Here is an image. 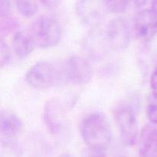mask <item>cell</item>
I'll return each instance as SVG.
<instances>
[{
    "mask_svg": "<svg viewBox=\"0 0 157 157\" xmlns=\"http://www.w3.org/2000/svg\"><path fill=\"white\" fill-rule=\"evenodd\" d=\"M147 115L153 124L157 125V96L153 95L147 106Z\"/></svg>",
    "mask_w": 157,
    "mask_h": 157,
    "instance_id": "20",
    "label": "cell"
},
{
    "mask_svg": "<svg viewBox=\"0 0 157 157\" xmlns=\"http://www.w3.org/2000/svg\"><path fill=\"white\" fill-rule=\"evenodd\" d=\"M113 118L123 143L127 146L136 145L139 141L140 130L134 109L126 103L118 105L113 109Z\"/></svg>",
    "mask_w": 157,
    "mask_h": 157,
    "instance_id": "3",
    "label": "cell"
},
{
    "mask_svg": "<svg viewBox=\"0 0 157 157\" xmlns=\"http://www.w3.org/2000/svg\"><path fill=\"white\" fill-rule=\"evenodd\" d=\"M107 10L113 13H123L127 10L130 0H104Z\"/></svg>",
    "mask_w": 157,
    "mask_h": 157,
    "instance_id": "16",
    "label": "cell"
},
{
    "mask_svg": "<svg viewBox=\"0 0 157 157\" xmlns=\"http://www.w3.org/2000/svg\"><path fill=\"white\" fill-rule=\"evenodd\" d=\"M66 80L64 66L58 68L48 61H40L32 66L25 74V81L29 86L38 90L52 88Z\"/></svg>",
    "mask_w": 157,
    "mask_h": 157,
    "instance_id": "2",
    "label": "cell"
},
{
    "mask_svg": "<svg viewBox=\"0 0 157 157\" xmlns=\"http://www.w3.org/2000/svg\"><path fill=\"white\" fill-rule=\"evenodd\" d=\"M14 52L21 58H27L32 53L36 44L30 31H18L12 40Z\"/></svg>",
    "mask_w": 157,
    "mask_h": 157,
    "instance_id": "13",
    "label": "cell"
},
{
    "mask_svg": "<svg viewBox=\"0 0 157 157\" xmlns=\"http://www.w3.org/2000/svg\"><path fill=\"white\" fill-rule=\"evenodd\" d=\"M107 11L104 0H77L75 4L78 18L83 25L91 29L101 24Z\"/></svg>",
    "mask_w": 157,
    "mask_h": 157,
    "instance_id": "5",
    "label": "cell"
},
{
    "mask_svg": "<svg viewBox=\"0 0 157 157\" xmlns=\"http://www.w3.org/2000/svg\"><path fill=\"white\" fill-rule=\"evenodd\" d=\"M151 9L157 16V0H152Z\"/></svg>",
    "mask_w": 157,
    "mask_h": 157,
    "instance_id": "26",
    "label": "cell"
},
{
    "mask_svg": "<svg viewBox=\"0 0 157 157\" xmlns=\"http://www.w3.org/2000/svg\"><path fill=\"white\" fill-rule=\"evenodd\" d=\"M58 157H72V156L71 154L67 153V152H63V153H61Z\"/></svg>",
    "mask_w": 157,
    "mask_h": 157,
    "instance_id": "27",
    "label": "cell"
},
{
    "mask_svg": "<svg viewBox=\"0 0 157 157\" xmlns=\"http://www.w3.org/2000/svg\"><path fill=\"white\" fill-rule=\"evenodd\" d=\"M66 81L76 85L88 83L93 76V69L84 57L72 55L64 64Z\"/></svg>",
    "mask_w": 157,
    "mask_h": 157,
    "instance_id": "8",
    "label": "cell"
},
{
    "mask_svg": "<svg viewBox=\"0 0 157 157\" xmlns=\"http://www.w3.org/2000/svg\"><path fill=\"white\" fill-rule=\"evenodd\" d=\"M24 125L21 119L9 109L0 112V136L2 141H16L21 135Z\"/></svg>",
    "mask_w": 157,
    "mask_h": 157,
    "instance_id": "11",
    "label": "cell"
},
{
    "mask_svg": "<svg viewBox=\"0 0 157 157\" xmlns=\"http://www.w3.org/2000/svg\"><path fill=\"white\" fill-rule=\"evenodd\" d=\"M132 33L128 22L121 17L110 20L106 30L109 45L115 51H123L128 47Z\"/></svg>",
    "mask_w": 157,
    "mask_h": 157,
    "instance_id": "7",
    "label": "cell"
},
{
    "mask_svg": "<svg viewBox=\"0 0 157 157\" xmlns=\"http://www.w3.org/2000/svg\"><path fill=\"white\" fill-rule=\"evenodd\" d=\"M150 88L153 92V95L157 96V67L155 69L152 73L151 76H150Z\"/></svg>",
    "mask_w": 157,
    "mask_h": 157,
    "instance_id": "23",
    "label": "cell"
},
{
    "mask_svg": "<svg viewBox=\"0 0 157 157\" xmlns=\"http://www.w3.org/2000/svg\"><path fill=\"white\" fill-rule=\"evenodd\" d=\"M11 10V0H0V18L9 15Z\"/></svg>",
    "mask_w": 157,
    "mask_h": 157,
    "instance_id": "22",
    "label": "cell"
},
{
    "mask_svg": "<svg viewBox=\"0 0 157 157\" xmlns=\"http://www.w3.org/2000/svg\"><path fill=\"white\" fill-rule=\"evenodd\" d=\"M30 32L36 46L41 49H50L56 46L61 41V28L55 18L41 15L33 22Z\"/></svg>",
    "mask_w": 157,
    "mask_h": 157,
    "instance_id": "4",
    "label": "cell"
},
{
    "mask_svg": "<svg viewBox=\"0 0 157 157\" xmlns=\"http://www.w3.org/2000/svg\"><path fill=\"white\" fill-rule=\"evenodd\" d=\"M22 147L16 141L1 140L0 157H22Z\"/></svg>",
    "mask_w": 157,
    "mask_h": 157,
    "instance_id": "15",
    "label": "cell"
},
{
    "mask_svg": "<svg viewBox=\"0 0 157 157\" xmlns=\"http://www.w3.org/2000/svg\"><path fill=\"white\" fill-rule=\"evenodd\" d=\"M147 1L148 0H130V2L136 7H142L147 2Z\"/></svg>",
    "mask_w": 157,
    "mask_h": 157,
    "instance_id": "25",
    "label": "cell"
},
{
    "mask_svg": "<svg viewBox=\"0 0 157 157\" xmlns=\"http://www.w3.org/2000/svg\"><path fill=\"white\" fill-rule=\"evenodd\" d=\"M32 152L29 157H51V150L45 142L38 139L37 143H34Z\"/></svg>",
    "mask_w": 157,
    "mask_h": 157,
    "instance_id": "17",
    "label": "cell"
},
{
    "mask_svg": "<svg viewBox=\"0 0 157 157\" xmlns=\"http://www.w3.org/2000/svg\"><path fill=\"white\" fill-rule=\"evenodd\" d=\"M43 120L48 131L53 135H60L67 128L65 108L58 99H50L44 104Z\"/></svg>",
    "mask_w": 157,
    "mask_h": 157,
    "instance_id": "6",
    "label": "cell"
},
{
    "mask_svg": "<svg viewBox=\"0 0 157 157\" xmlns=\"http://www.w3.org/2000/svg\"><path fill=\"white\" fill-rule=\"evenodd\" d=\"M1 23H0V30L1 34L9 33L14 29H16L19 26V24L15 18H12L10 15L5 17H1Z\"/></svg>",
    "mask_w": 157,
    "mask_h": 157,
    "instance_id": "18",
    "label": "cell"
},
{
    "mask_svg": "<svg viewBox=\"0 0 157 157\" xmlns=\"http://www.w3.org/2000/svg\"><path fill=\"white\" fill-rule=\"evenodd\" d=\"M139 152L141 157H157V128L147 125L140 132Z\"/></svg>",
    "mask_w": 157,
    "mask_h": 157,
    "instance_id": "12",
    "label": "cell"
},
{
    "mask_svg": "<svg viewBox=\"0 0 157 157\" xmlns=\"http://www.w3.org/2000/svg\"><path fill=\"white\" fill-rule=\"evenodd\" d=\"M132 32L138 40L149 42L157 35V16L152 9H143L134 15Z\"/></svg>",
    "mask_w": 157,
    "mask_h": 157,
    "instance_id": "9",
    "label": "cell"
},
{
    "mask_svg": "<svg viewBox=\"0 0 157 157\" xmlns=\"http://www.w3.org/2000/svg\"><path fill=\"white\" fill-rule=\"evenodd\" d=\"M83 42V49L90 58L95 60L104 58L111 49L109 45L106 32H103L98 28L91 29Z\"/></svg>",
    "mask_w": 157,
    "mask_h": 157,
    "instance_id": "10",
    "label": "cell"
},
{
    "mask_svg": "<svg viewBox=\"0 0 157 157\" xmlns=\"http://www.w3.org/2000/svg\"><path fill=\"white\" fill-rule=\"evenodd\" d=\"M83 157H107L105 149L87 147L83 153Z\"/></svg>",
    "mask_w": 157,
    "mask_h": 157,
    "instance_id": "21",
    "label": "cell"
},
{
    "mask_svg": "<svg viewBox=\"0 0 157 157\" xmlns=\"http://www.w3.org/2000/svg\"><path fill=\"white\" fill-rule=\"evenodd\" d=\"M79 132L87 147L107 150L111 143V127L105 115L100 112L85 115L80 123Z\"/></svg>",
    "mask_w": 157,
    "mask_h": 157,
    "instance_id": "1",
    "label": "cell"
},
{
    "mask_svg": "<svg viewBox=\"0 0 157 157\" xmlns=\"http://www.w3.org/2000/svg\"><path fill=\"white\" fill-rule=\"evenodd\" d=\"M39 0H14L15 7L20 15L25 18L33 17L38 12Z\"/></svg>",
    "mask_w": 157,
    "mask_h": 157,
    "instance_id": "14",
    "label": "cell"
},
{
    "mask_svg": "<svg viewBox=\"0 0 157 157\" xmlns=\"http://www.w3.org/2000/svg\"><path fill=\"white\" fill-rule=\"evenodd\" d=\"M12 52L8 46V45L5 42L3 39H1L0 42V65L1 67H6L9 66L12 62Z\"/></svg>",
    "mask_w": 157,
    "mask_h": 157,
    "instance_id": "19",
    "label": "cell"
},
{
    "mask_svg": "<svg viewBox=\"0 0 157 157\" xmlns=\"http://www.w3.org/2000/svg\"><path fill=\"white\" fill-rule=\"evenodd\" d=\"M39 2L48 9H55L61 4L62 0H39Z\"/></svg>",
    "mask_w": 157,
    "mask_h": 157,
    "instance_id": "24",
    "label": "cell"
}]
</instances>
